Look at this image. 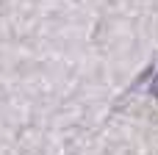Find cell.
Returning <instances> with one entry per match:
<instances>
[{
  "mask_svg": "<svg viewBox=\"0 0 158 155\" xmlns=\"http://www.w3.org/2000/svg\"><path fill=\"white\" fill-rule=\"evenodd\" d=\"M150 92H153V97H158V75H156V80H153V86H150Z\"/></svg>",
  "mask_w": 158,
  "mask_h": 155,
  "instance_id": "6da1fadb",
  "label": "cell"
}]
</instances>
